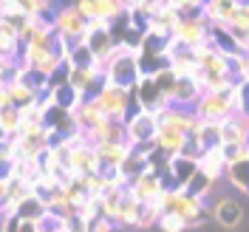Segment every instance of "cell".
<instances>
[{
	"label": "cell",
	"instance_id": "cell-24",
	"mask_svg": "<svg viewBox=\"0 0 249 232\" xmlns=\"http://www.w3.org/2000/svg\"><path fill=\"white\" fill-rule=\"evenodd\" d=\"M113 230H116V227L110 224L108 218H102V215H99V218H93L91 224H88V232H113Z\"/></svg>",
	"mask_w": 249,
	"mask_h": 232
},
{
	"label": "cell",
	"instance_id": "cell-22",
	"mask_svg": "<svg viewBox=\"0 0 249 232\" xmlns=\"http://www.w3.org/2000/svg\"><path fill=\"white\" fill-rule=\"evenodd\" d=\"M167 6H173L176 12L181 17L187 15H201V9H204V0H164Z\"/></svg>",
	"mask_w": 249,
	"mask_h": 232
},
{
	"label": "cell",
	"instance_id": "cell-25",
	"mask_svg": "<svg viewBox=\"0 0 249 232\" xmlns=\"http://www.w3.org/2000/svg\"><path fill=\"white\" fill-rule=\"evenodd\" d=\"M20 232H43L40 221H20Z\"/></svg>",
	"mask_w": 249,
	"mask_h": 232
},
{
	"label": "cell",
	"instance_id": "cell-5",
	"mask_svg": "<svg viewBox=\"0 0 249 232\" xmlns=\"http://www.w3.org/2000/svg\"><path fill=\"white\" fill-rule=\"evenodd\" d=\"M164 190H167V181H164V176H159L156 170H147L139 173L133 181H127V193L136 198L139 204H150V201H159L161 196H164Z\"/></svg>",
	"mask_w": 249,
	"mask_h": 232
},
{
	"label": "cell",
	"instance_id": "cell-1",
	"mask_svg": "<svg viewBox=\"0 0 249 232\" xmlns=\"http://www.w3.org/2000/svg\"><path fill=\"white\" fill-rule=\"evenodd\" d=\"M159 204H161V210L181 215L187 221V227H190V230H198L204 221L210 218L207 201H204V198H196L193 193H187L184 187H167V190H164V196L159 198Z\"/></svg>",
	"mask_w": 249,
	"mask_h": 232
},
{
	"label": "cell",
	"instance_id": "cell-8",
	"mask_svg": "<svg viewBox=\"0 0 249 232\" xmlns=\"http://www.w3.org/2000/svg\"><path fill=\"white\" fill-rule=\"evenodd\" d=\"M210 218L215 221L218 227H224V230H238L241 221H244V207H241L238 198L224 196V198H218V201L210 207Z\"/></svg>",
	"mask_w": 249,
	"mask_h": 232
},
{
	"label": "cell",
	"instance_id": "cell-3",
	"mask_svg": "<svg viewBox=\"0 0 249 232\" xmlns=\"http://www.w3.org/2000/svg\"><path fill=\"white\" fill-rule=\"evenodd\" d=\"M193 110H196V116H198L201 122L221 125L235 113V105H232V99H230V91H224V93L204 91L201 96H198V102L193 105Z\"/></svg>",
	"mask_w": 249,
	"mask_h": 232
},
{
	"label": "cell",
	"instance_id": "cell-9",
	"mask_svg": "<svg viewBox=\"0 0 249 232\" xmlns=\"http://www.w3.org/2000/svg\"><path fill=\"white\" fill-rule=\"evenodd\" d=\"M221 144L224 147L249 144V116L247 113H232L227 122H221Z\"/></svg>",
	"mask_w": 249,
	"mask_h": 232
},
{
	"label": "cell",
	"instance_id": "cell-13",
	"mask_svg": "<svg viewBox=\"0 0 249 232\" xmlns=\"http://www.w3.org/2000/svg\"><path fill=\"white\" fill-rule=\"evenodd\" d=\"M238 3H241V0H204L201 15L207 17L210 26H227V20L232 17Z\"/></svg>",
	"mask_w": 249,
	"mask_h": 232
},
{
	"label": "cell",
	"instance_id": "cell-6",
	"mask_svg": "<svg viewBox=\"0 0 249 232\" xmlns=\"http://www.w3.org/2000/svg\"><path fill=\"white\" fill-rule=\"evenodd\" d=\"M156 113L150 110H133L127 119H124V136L130 142V147L133 144H142V142H150L156 136Z\"/></svg>",
	"mask_w": 249,
	"mask_h": 232
},
{
	"label": "cell",
	"instance_id": "cell-14",
	"mask_svg": "<svg viewBox=\"0 0 249 232\" xmlns=\"http://www.w3.org/2000/svg\"><path fill=\"white\" fill-rule=\"evenodd\" d=\"M15 215L20 218V221H43V218L48 215V204L37 196V193H31L29 198H23V201L17 204Z\"/></svg>",
	"mask_w": 249,
	"mask_h": 232
},
{
	"label": "cell",
	"instance_id": "cell-15",
	"mask_svg": "<svg viewBox=\"0 0 249 232\" xmlns=\"http://www.w3.org/2000/svg\"><path fill=\"white\" fill-rule=\"evenodd\" d=\"M224 29H230L241 40V46H244V40L249 37V3L247 0H241L238 6H235V12H232V17L227 20V26Z\"/></svg>",
	"mask_w": 249,
	"mask_h": 232
},
{
	"label": "cell",
	"instance_id": "cell-7",
	"mask_svg": "<svg viewBox=\"0 0 249 232\" xmlns=\"http://www.w3.org/2000/svg\"><path fill=\"white\" fill-rule=\"evenodd\" d=\"M93 150L99 156V173H113L122 167V161L130 156V142H99L93 144Z\"/></svg>",
	"mask_w": 249,
	"mask_h": 232
},
{
	"label": "cell",
	"instance_id": "cell-27",
	"mask_svg": "<svg viewBox=\"0 0 249 232\" xmlns=\"http://www.w3.org/2000/svg\"><path fill=\"white\" fill-rule=\"evenodd\" d=\"M247 116H249V113H247Z\"/></svg>",
	"mask_w": 249,
	"mask_h": 232
},
{
	"label": "cell",
	"instance_id": "cell-4",
	"mask_svg": "<svg viewBox=\"0 0 249 232\" xmlns=\"http://www.w3.org/2000/svg\"><path fill=\"white\" fill-rule=\"evenodd\" d=\"M176 43H181L187 48H198V46H207L210 37H213V26L207 23L204 15H187L176 23V29L170 34Z\"/></svg>",
	"mask_w": 249,
	"mask_h": 232
},
{
	"label": "cell",
	"instance_id": "cell-2",
	"mask_svg": "<svg viewBox=\"0 0 249 232\" xmlns=\"http://www.w3.org/2000/svg\"><path fill=\"white\" fill-rule=\"evenodd\" d=\"M93 102H96V108L102 110V116H105V119H113V122H124V119L136 110L133 91L119 88V85H113V82H105V85L99 88V93L93 96Z\"/></svg>",
	"mask_w": 249,
	"mask_h": 232
},
{
	"label": "cell",
	"instance_id": "cell-18",
	"mask_svg": "<svg viewBox=\"0 0 249 232\" xmlns=\"http://www.w3.org/2000/svg\"><path fill=\"white\" fill-rule=\"evenodd\" d=\"M230 99L235 105V113H249V82L247 79H238L230 88Z\"/></svg>",
	"mask_w": 249,
	"mask_h": 232
},
{
	"label": "cell",
	"instance_id": "cell-17",
	"mask_svg": "<svg viewBox=\"0 0 249 232\" xmlns=\"http://www.w3.org/2000/svg\"><path fill=\"white\" fill-rule=\"evenodd\" d=\"M17 130H20V108L9 105V108L0 110V133H3L6 139H15Z\"/></svg>",
	"mask_w": 249,
	"mask_h": 232
},
{
	"label": "cell",
	"instance_id": "cell-21",
	"mask_svg": "<svg viewBox=\"0 0 249 232\" xmlns=\"http://www.w3.org/2000/svg\"><path fill=\"white\" fill-rule=\"evenodd\" d=\"M159 215H161V204L159 201L139 204V230H150V227H156Z\"/></svg>",
	"mask_w": 249,
	"mask_h": 232
},
{
	"label": "cell",
	"instance_id": "cell-23",
	"mask_svg": "<svg viewBox=\"0 0 249 232\" xmlns=\"http://www.w3.org/2000/svg\"><path fill=\"white\" fill-rule=\"evenodd\" d=\"M232 71H235V79H247L249 82V54H244V57H238L232 62Z\"/></svg>",
	"mask_w": 249,
	"mask_h": 232
},
{
	"label": "cell",
	"instance_id": "cell-11",
	"mask_svg": "<svg viewBox=\"0 0 249 232\" xmlns=\"http://www.w3.org/2000/svg\"><path fill=\"white\" fill-rule=\"evenodd\" d=\"M198 173H204L213 184H221V178L227 176V159H224V144L207 147L198 159Z\"/></svg>",
	"mask_w": 249,
	"mask_h": 232
},
{
	"label": "cell",
	"instance_id": "cell-19",
	"mask_svg": "<svg viewBox=\"0 0 249 232\" xmlns=\"http://www.w3.org/2000/svg\"><path fill=\"white\" fill-rule=\"evenodd\" d=\"M156 230H161V232H187L190 227H187V221L181 215L161 210V215H159V221H156Z\"/></svg>",
	"mask_w": 249,
	"mask_h": 232
},
{
	"label": "cell",
	"instance_id": "cell-10",
	"mask_svg": "<svg viewBox=\"0 0 249 232\" xmlns=\"http://www.w3.org/2000/svg\"><path fill=\"white\" fill-rule=\"evenodd\" d=\"M153 142H156V150H161L167 159H173V156H178L181 150H184L187 133L178 130V127H173V125H159Z\"/></svg>",
	"mask_w": 249,
	"mask_h": 232
},
{
	"label": "cell",
	"instance_id": "cell-26",
	"mask_svg": "<svg viewBox=\"0 0 249 232\" xmlns=\"http://www.w3.org/2000/svg\"><path fill=\"white\" fill-rule=\"evenodd\" d=\"M51 232H71V230H68V227L62 224V227H57V230H51Z\"/></svg>",
	"mask_w": 249,
	"mask_h": 232
},
{
	"label": "cell",
	"instance_id": "cell-20",
	"mask_svg": "<svg viewBox=\"0 0 249 232\" xmlns=\"http://www.w3.org/2000/svg\"><path fill=\"white\" fill-rule=\"evenodd\" d=\"M184 190H187V193H193L196 198H204V201H207V196H210V193L215 190V184H213V181H210V178H207L204 173L196 170V176L190 178V184H187Z\"/></svg>",
	"mask_w": 249,
	"mask_h": 232
},
{
	"label": "cell",
	"instance_id": "cell-16",
	"mask_svg": "<svg viewBox=\"0 0 249 232\" xmlns=\"http://www.w3.org/2000/svg\"><path fill=\"white\" fill-rule=\"evenodd\" d=\"M224 178L232 184V190H238V193H247V196H249V161H241V164H230Z\"/></svg>",
	"mask_w": 249,
	"mask_h": 232
},
{
	"label": "cell",
	"instance_id": "cell-12",
	"mask_svg": "<svg viewBox=\"0 0 249 232\" xmlns=\"http://www.w3.org/2000/svg\"><path fill=\"white\" fill-rule=\"evenodd\" d=\"M204 93V88L198 85L196 77H178L176 85H173L170 93V105H178V108H193L198 102V96Z\"/></svg>",
	"mask_w": 249,
	"mask_h": 232
}]
</instances>
